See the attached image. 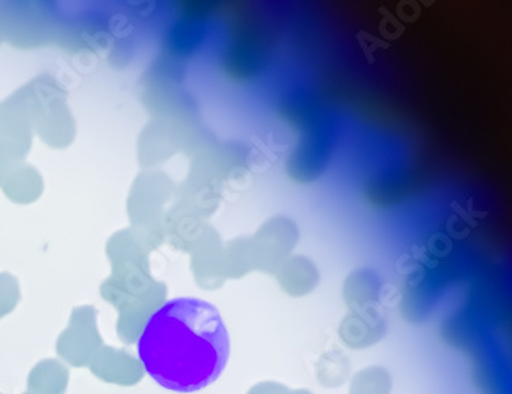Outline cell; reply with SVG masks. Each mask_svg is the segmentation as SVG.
Here are the masks:
<instances>
[{
	"label": "cell",
	"instance_id": "cell-1",
	"mask_svg": "<svg viewBox=\"0 0 512 394\" xmlns=\"http://www.w3.org/2000/svg\"><path fill=\"white\" fill-rule=\"evenodd\" d=\"M145 372L167 390L196 393L221 377L231 341L215 306L174 298L147 320L138 341Z\"/></svg>",
	"mask_w": 512,
	"mask_h": 394
}]
</instances>
